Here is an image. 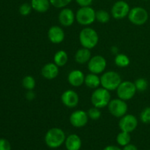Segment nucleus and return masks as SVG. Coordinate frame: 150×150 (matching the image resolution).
I'll return each instance as SVG.
<instances>
[{
	"mask_svg": "<svg viewBox=\"0 0 150 150\" xmlns=\"http://www.w3.org/2000/svg\"><path fill=\"white\" fill-rule=\"evenodd\" d=\"M76 20L82 26H89L96 20V11L91 6L81 7L76 13Z\"/></svg>",
	"mask_w": 150,
	"mask_h": 150,
	"instance_id": "nucleus-5",
	"label": "nucleus"
},
{
	"mask_svg": "<svg viewBox=\"0 0 150 150\" xmlns=\"http://www.w3.org/2000/svg\"><path fill=\"white\" fill-rule=\"evenodd\" d=\"M135 86H136V90L139 91L140 92H143L146 90L148 87V81L146 79H144V78H139V79H136L134 82Z\"/></svg>",
	"mask_w": 150,
	"mask_h": 150,
	"instance_id": "nucleus-27",
	"label": "nucleus"
},
{
	"mask_svg": "<svg viewBox=\"0 0 150 150\" xmlns=\"http://www.w3.org/2000/svg\"><path fill=\"white\" fill-rule=\"evenodd\" d=\"M59 67L55 63L48 62L45 64L41 69V75L47 80H53L59 75Z\"/></svg>",
	"mask_w": 150,
	"mask_h": 150,
	"instance_id": "nucleus-16",
	"label": "nucleus"
},
{
	"mask_svg": "<svg viewBox=\"0 0 150 150\" xmlns=\"http://www.w3.org/2000/svg\"><path fill=\"white\" fill-rule=\"evenodd\" d=\"M76 3L80 7H89L93 2V0H76Z\"/></svg>",
	"mask_w": 150,
	"mask_h": 150,
	"instance_id": "nucleus-33",
	"label": "nucleus"
},
{
	"mask_svg": "<svg viewBox=\"0 0 150 150\" xmlns=\"http://www.w3.org/2000/svg\"><path fill=\"white\" fill-rule=\"evenodd\" d=\"M87 114L89 116V118H90L92 120H98L101 117V111H100V108L95 106L89 108L88 110Z\"/></svg>",
	"mask_w": 150,
	"mask_h": 150,
	"instance_id": "nucleus-28",
	"label": "nucleus"
},
{
	"mask_svg": "<svg viewBox=\"0 0 150 150\" xmlns=\"http://www.w3.org/2000/svg\"><path fill=\"white\" fill-rule=\"evenodd\" d=\"M122 150H138V148L136 147V146H135L134 144H129L125 146Z\"/></svg>",
	"mask_w": 150,
	"mask_h": 150,
	"instance_id": "nucleus-35",
	"label": "nucleus"
},
{
	"mask_svg": "<svg viewBox=\"0 0 150 150\" xmlns=\"http://www.w3.org/2000/svg\"><path fill=\"white\" fill-rule=\"evenodd\" d=\"M32 7L31 4L29 3H23L19 7V13L22 16H27L31 13Z\"/></svg>",
	"mask_w": 150,
	"mask_h": 150,
	"instance_id": "nucleus-31",
	"label": "nucleus"
},
{
	"mask_svg": "<svg viewBox=\"0 0 150 150\" xmlns=\"http://www.w3.org/2000/svg\"><path fill=\"white\" fill-rule=\"evenodd\" d=\"M51 4L56 8L62 9L66 7L73 0H49Z\"/></svg>",
	"mask_w": 150,
	"mask_h": 150,
	"instance_id": "nucleus-30",
	"label": "nucleus"
},
{
	"mask_svg": "<svg viewBox=\"0 0 150 150\" xmlns=\"http://www.w3.org/2000/svg\"><path fill=\"white\" fill-rule=\"evenodd\" d=\"M68 61V55L67 52L64 50H59L56 54L54 57V62L57 64L58 67H63L67 64Z\"/></svg>",
	"mask_w": 150,
	"mask_h": 150,
	"instance_id": "nucleus-22",
	"label": "nucleus"
},
{
	"mask_svg": "<svg viewBox=\"0 0 150 150\" xmlns=\"http://www.w3.org/2000/svg\"><path fill=\"white\" fill-rule=\"evenodd\" d=\"M64 144L67 150H80L81 148L82 142L78 135L70 134L66 137Z\"/></svg>",
	"mask_w": 150,
	"mask_h": 150,
	"instance_id": "nucleus-18",
	"label": "nucleus"
},
{
	"mask_svg": "<svg viewBox=\"0 0 150 150\" xmlns=\"http://www.w3.org/2000/svg\"><path fill=\"white\" fill-rule=\"evenodd\" d=\"M138 126V120L134 115L126 114L121 117L119 122V127L122 131L132 133Z\"/></svg>",
	"mask_w": 150,
	"mask_h": 150,
	"instance_id": "nucleus-11",
	"label": "nucleus"
},
{
	"mask_svg": "<svg viewBox=\"0 0 150 150\" xmlns=\"http://www.w3.org/2000/svg\"><path fill=\"white\" fill-rule=\"evenodd\" d=\"M32 10L40 13H44L48 11L51 5L49 0H31Z\"/></svg>",
	"mask_w": 150,
	"mask_h": 150,
	"instance_id": "nucleus-20",
	"label": "nucleus"
},
{
	"mask_svg": "<svg viewBox=\"0 0 150 150\" xmlns=\"http://www.w3.org/2000/svg\"><path fill=\"white\" fill-rule=\"evenodd\" d=\"M130 141H131V137H130V133H127V132L121 130V132L117 136V144L122 146L129 144L130 143Z\"/></svg>",
	"mask_w": 150,
	"mask_h": 150,
	"instance_id": "nucleus-24",
	"label": "nucleus"
},
{
	"mask_svg": "<svg viewBox=\"0 0 150 150\" xmlns=\"http://www.w3.org/2000/svg\"><path fill=\"white\" fill-rule=\"evenodd\" d=\"M70 122L73 127L76 128H81L86 125L88 123L89 120V116L87 112L83 110H77L75 111L70 114Z\"/></svg>",
	"mask_w": 150,
	"mask_h": 150,
	"instance_id": "nucleus-12",
	"label": "nucleus"
},
{
	"mask_svg": "<svg viewBox=\"0 0 150 150\" xmlns=\"http://www.w3.org/2000/svg\"><path fill=\"white\" fill-rule=\"evenodd\" d=\"M26 99L29 100H34V98H35V93L32 92V90L28 91L27 93H26Z\"/></svg>",
	"mask_w": 150,
	"mask_h": 150,
	"instance_id": "nucleus-34",
	"label": "nucleus"
},
{
	"mask_svg": "<svg viewBox=\"0 0 150 150\" xmlns=\"http://www.w3.org/2000/svg\"><path fill=\"white\" fill-rule=\"evenodd\" d=\"M111 93L103 87H98L92 92L91 95V103L93 106L98 108H103L108 106L111 101Z\"/></svg>",
	"mask_w": 150,
	"mask_h": 150,
	"instance_id": "nucleus-3",
	"label": "nucleus"
},
{
	"mask_svg": "<svg viewBox=\"0 0 150 150\" xmlns=\"http://www.w3.org/2000/svg\"><path fill=\"white\" fill-rule=\"evenodd\" d=\"M58 19L62 26L68 27L72 26L76 20V15L73 10L68 7H64L59 13Z\"/></svg>",
	"mask_w": 150,
	"mask_h": 150,
	"instance_id": "nucleus-14",
	"label": "nucleus"
},
{
	"mask_svg": "<svg viewBox=\"0 0 150 150\" xmlns=\"http://www.w3.org/2000/svg\"><path fill=\"white\" fill-rule=\"evenodd\" d=\"M66 139L64 130L59 127H52L45 133V144L51 149L60 147L64 143Z\"/></svg>",
	"mask_w": 150,
	"mask_h": 150,
	"instance_id": "nucleus-1",
	"label": "nucleus"
},
{
	"mask_svg": "<svg viewBox=\"0 0 150 150\" xmlns=\"http://www.w3.org/2000/svg\"><path fill=\"white\" fill-rule=\"evenodd\" d=\"M114 62L120 67H126L130 64V60L127 55L124 54H117L114 58Z\"/></svg>",
	"mask_w": 150,
	"mask_h": 150,
	"instance_id": "nucleus-23",
	"label": "nucleus"
},
{
	"mask_svg": "<svg viewBox=\"0 0 150 150\" xmlns=\"http://www.w3.org/2000/svg\"><path fill=\"white\" fill-rule=\"evenodd\" d=\"M0 150H11V144L5 139H0Z\"/></svg>",
	"mask_w": 150,
	"mask_h": 150,
	"instance_id": "nucleus-32",
	"label": "nucleus"
},
{
	"mask_svg": "<svg viewBox=\"0 0 150 150\" xmlns=\"http://www.w3.org/2000/svg\"><path fill=\"white\" fill-rule=\"evenodd\" d=\"M22 85L24 89L26 90H33L36 85V81L33 76H26L22 80Z\"/></svg>",
	"mask_w": 150,
	"mask_h": 150,
	"instance_id": "nucleus-25",
	"label": "nucleus"
},
{
	"mask_svg": "<svg viewBox=\"0 0 150 150\" xmlns=\"http://www.w3.org/2000/svg\"><path fill=\"white\" fill-rule=\"evenodd\" d=\"M48 38L50 42L54 44H59L64 41L65 34L62 27L59 26H52L48 31Z\"/></svg>",
	"mask_w": 150,
	"mask_h": 150,
	"instance_id": "nucleus-15",
	"label": "nucleus"
},
{
	"mask_svg": "<svg viewBox=\"0 0 150 150\" xmlns=\"http://www.w3.org/2000/svg\"><path fill=\"white\" fill-rule=\"evenodd\" d=\"M143 1H146V0H143Z\"/></svg>",
	"mask_w": 150,
	"mask_h": 150,
	"instance_id": "nucleus-37",
	"label": "nucleus"
},
{
	"mask_svg": "<svg viewBox=\"0 0 150 150\" xmlns=\"http://www.w3.org/2000/svg\"><path fill=\"white\" fill-rule=\"evenodd\" d=\"M122 81L120 75L115 71L105 72L100 76V85L108 91L117 90Z\"/></svg>",
	"mask_w": 150,
	"mask_h": 150,
	"instance_id": "nucleus-4",
	"label": "nucleus"
},
{
	"mask_svg": "<svg viewBox=\"0 0 150 150\" xmlns=\"http://www.w3.org/2000/svg\"><path fill=\"white\" fill-rule=\"evenodd\" d=\"M99 35L94 29L90 27L83 28L79 33V42L83 48L92 49L98 43Z\"/></svg>",
	"mask_w": 150,
	"mask_h": 150,
	"instance_id": "nucleus-2",
	"label": "nucleus"
},
{
	"mask_svg": "<svg viewBox=\"0 0 150 150\" xmlns=\"http://www.w3.org/2000/svg\"><path fill=\"white\" fill-rule=\"evenodd\" d=\"M84 83L90 89H97L100 85V77L95 73H89L85 76Z\"/></svg>",
	"mask_w": 150,
	"mask_h": 150,
	"instance_id": "nucleus-21",
	"label": "nucleus"
},
{
	"mask_svg": "<svg viewBox=\"0 0 150 150\" xmlns=\"http://www.w3.org/2000/svg\"><path fill=\"white\" fill-rule=\"evenodd\" d=\"M127 16L129 21L136 26L144 25L149 18L147 10L142 7H135L130 9Z\"/></svg>",
	"mask_w": 150,
	"mask_h": 150,
	"instance_id": "nucleus-7",
	"label": "nucleus"
},
{
	"mask_svg": "<svg viewBox=\"0 0 150 150\" xmlns=\"http://www.w3.org/2000/svg\"><path fill=\"white\" fill-rule=\"evenodd\" d=\"M111 16L104 10H100L96 12V20L101 23H107L110 21Z\"/></svg>",
	"mask_w": 150,
	"mask_h": 150,
	"instance_id": "nucleus-26",
	"label": "nucleus"
},
{
	"mask_svg": "<svg viewBox=\"0 0 150 150\" xmlns=\"http://www.w3.org/2000/svg\"><path fill=\"white\" fill-rule=\"evenodd\" d=\"M85 76L81 70H73L67 76V81L71 86L79 87L84 83Z\"/></svg>",
	"mask_w": 150,
	"mask_h": 150,
	"instance_id": "nucleus-17",
	"label": "nucleus"
},
{
	"mask_svg": "<svg viewBox=\"0 0 150 150\" xmlns=\"http://www.w3.org/2000/svg\"><path fill=\"white\" fill-rule=\"evenodd\" d=\"M91 57H92V54H91L90 49L83 48V47L78 50L75 54V60L76 62L80 64L88 63Z\"/></svg>",
	"mask_w": 150,
	"mask_h": 150,
	"instance_id": "nucleus-19",
	"label": "nucleus"
},
{
	"mask_svg": "<svg viewBox=\"0 0 150 150\" xmlns=\"http://www.w3.org/2000/svg\"><path fill=\"white\" fill-rule=\"evenodd\" d=\"M106 59L101 55H95L92 57L87 63L89 72L97 75L103 73L106 68Z\"/></svg>",
	"mask_w": 150,
	"mask_h": 150,
	"instance_id": "nucleus-9",
	"label": "nucleus"
},
{
	"mask_svg": "<svg viewBox=\"0 0 150 150\" xmlns=\"http://www.w3.org/2000/svg\"><path fill=\"white\" fill-rule=\"evenodd\" d=\"M61 101L63 105L67 108H75L79 103V95L74 90L67 89L62 94Z\"/></svg>",
	"mask_w": 150,
	"mask_h": 150,
	"instance_id": "nucleus-13",
	"label": "nucleus"
},
{
	"mask_svg": "<svg viewBox=\"0 0 150 150\" xmlns=\"http://www.w3.org/2000/svg\"><path fill=\"white\" fill-rule=\"evenodd\" d=\"M103 150H122L120 149V147L117 146H114V145H109V146H105Z\"/></svg>",
	"mask_w": 150,
	"mask_h": 150,
	"instance_id": "nucleus-36",
	"label": "nucleus"
},
{
	"mask_svg": "<svg viewBox=\"0 0 150 150\" xmlns=\"http://www.w3.org/2000/svg\"><path fill=\"white\" fill-rule=\"evenodd\" d=\"M136 88L135 83L130 81H122L117 89V94L119 98L125 101L130 100L136 95Z\"/></svg>",
	"mask_w": 150,
	"mask_h": 150,
	"instance_id": "nucleus-6",
	"label": "nucleus"
},
{
	"mask_svg": "<svg viewBox=\"0 0 150 150\" xmlns=\"http://www.w3.org/2000/svg\"><path fill=\"white\" fill-rule=\"evenodd\" d=\"M130 8L128 3L123 0L116 1L111 7V16L115 19H122L127 17Z\"/></svg>",
	"mask_w": 150,
	"mask_h": 150,
	"instance_id": "nucleus-10",
	"label": "nucleus"
},
{
	"mask_svg": "<svg viewBox=\"0 0 150 150\" xmlns=\"http://www.w3.org/2000/svg\"><path fill=\"white\" fill-rule=\"evenodd\" d=\"M107 107L110 114L117 118H121L125 115L128 110L126 101L119 98L111 100Z\"/></svg>",
	"mask_w": 150,
	"mask_h": 150,
	"instance_id": "nucleus-8",
	"label": "nucleus"
},
{
	"mask_svg": "<svg viewBox=\"0 0 150 150\" xmlns=\"http://www.w3.org/2000/svg\"><path fill=\"white\" fill-rule=\"evenodd\" d=\"M140 120L144 124H150V107H146L140 114Z\"/></svg>",
	"mask_w": 150,
	"mask_h": 150,
	"instance_id": "nucleus-29",
	"label": "nucleus"
}]
</instances>
